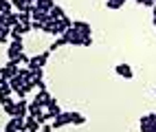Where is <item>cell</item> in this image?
<instances>
[{
    "instance_id": "obj_1",
    "label": "cell",
    "mask_w": 156,
    "mask_h": 132,
    "mask_svg": "<svg viewBox=\"0 0 156 132\" xmlns=\"http://www.w3.org/2000/svg\"><path fill=\"white\" fill-rule=\"evenodd\" d=\"M62 37H64V42H66V44H73V46H81V42H84V35H81L75 27L66 29V31L62 33Z\"/></svg>"
},
{
    "instance_id": "obj_2",
    "label": "cell",
    "mask_w": 156,
    "mask_h": 132,
    "mask_svg": "<svg viewBox=\"0 0 156 132\" xmlns=\"http://www.w3.org/2000/svg\"><path fill=\"white\" fill-rule=\"evenodd\" d=\"M48 55H51V51L46 48L44 53H40V55H33L29 59V70H33V68H42V66H46V62H48Z\"/></svg>"
},
{
    "instance_id": "obj_3",
    "label": "cell",
    "mask_w": 156,
    "mask_h": 132,
    "mask_svg": "<svg viewBox=\"0 0 156 132\" xmlns=\"http://www.w3.org/2000/svg\"><path fill=\"white\" fill-rule=\"evenodd\" d=\"M68 123H73V112H59L53 121H51V126H53V130H57V128H64V126H68Z\"/></svg>"
},
{
    "instance_id": "obj_4",
    "label": "cell",
    "mask_w": 156,
    "mask_h": 132,
    "mask_svg": "<svg viewBox=\"0 0 156 132\" xmlns=\"http://www.w3.org/2000/svg\"><path fill=\"white\" fill-rule=\"evenodd\" d=\"M5 132H24V119L11 117V119H9V123L5 126Z\"/></svg>"
},
{
    "instance_id": "obj_5",
    "label": "cell",
    "mask_w": 156,
    "mask_h": 132,
    "mask_svg": "<svg viewBox=\"0 0 156 132\" xmlns=\"http://www.w3.org/2000/svg\"><path fill=\"white\" fill-rule=\"evenodd\" d=\"M114 73H117L119 77H123V79H132L134 77V70H132L130 64H117L114 66Z\"/></svg>"
},
{
    "instance_id": "obj_6",
    "label": "cell",
    "mask_w": 156,
    "mask_h": 132,
    "mask_svg": "<svg viewBox=\"0 0 156 132\" xmlns=\"http://www.w3.org/2000/svg\"><path fill=\"white\" fill-rule=\"evenodd\" d=\"M40 130H42V126H40V121L37 119H33V117H27L24 119V132H40Z\"/></svg>"
},
{
    "instance_id": "obj_7",
    "label": "cell",
    "mask_w": 156,
    "mask_h": 132,
    "mask_svg": "<svg viewBox=\"0 0 156 132\" xmlns=\"http://www.w3.org/2000/svg\"><path fill=\"white\" fill-rule=\"evenodd\" d=\"M11 93H13V88H11V84H9V82H5L2 86H0V104H7V101H9V97H11Z\"/></svg>"
},
{
    "instance_id": "obj_8",
    "label": "cell",
    "mask_w": 156,
    "mask_h": 132,
    "mask_svg": "<svg viewBox=\"0 0 156 132\" xmlns=\"http://www.w3.org/2000/svg\"><path fill=\"white\" fill-rule=\"evenodd\" d=\"M20 22V20H18V13H2V20H0V24H2V27H9V29H11L13 24H18Z\"/></svg>"
},
{
    "instance_id": "obj_9",
    "label": "cell",
    "mask_w": 156,
    "mask_h": 132,
    "mask_svg": "<svg viewBox=\"0 0 156 132\" xmlns=\"http://www.w3.org/2000/svg\"><path fill=\"white\" fill-rule=\"evenodd\" d=\"M16 117H20V119H27L29 117V104L24 99H20L18 101V108H16Z\"/></svg>"
},
{
    "instance_id": "obj_10",
    "label": "cell",
    "mask_w": 156,
    "mask_h": 132,
    "mask_svg": "<svg viewBox=\"0 0 156 132\" xmlns=\"http://www.w3.org/2000/svg\"><path fill=\"white\" fill-rule=\"evenodd\" d=\"M20 53H22V42H11V46L7 48V55H9V59H16Z\"/></svg>"
},
{
    "instance_id": "obj_11",
    "label": "cell",
    "mask_w": 156,
    "mask_h": 132,
    "mask_svg": "<svg viewBox=\"0 0 156 132\" xmlns=\"http://www.w3.org/2000/svg\"><path fill=\"white\" fill-rule=\"evenodd\" d=\"M73 27H75L81 35H90V31H92L90 24H88V22H81V20H75V22H73Z\"/></svg>"
},
{
    "instance_id": "obj_12",
    "label": "cell",
    "mask_w": 156,
    "mask_h": 132,
    "mask_svg": "<svg viewBox=\"0 0 156 132\" xmlns=\"http://www.w3.org/2000/svg\"><path fill=\"white\" fill-rule=\"evenodd\" d=\"M53 7H55L53 0H37V2H35V9H40V11H46V13H48Z\"/></svg>"
},
{
    "instance_id": "obj_13",
    "label": "cell",
    "mask_w": 156,
    "mask_h": 132,
    "mask_svg": "<svg viewBox=\"0 0 156 132\" xmlns=\"http://www.w3.org/2000/svg\"><path fill=\"white\" fill-rule=\"evenodd\" d=\"M9 84H11V88H13V93H18V90H20V88L24 86V79L20 77V75H16V77H11V79H9Z\"/></svg>"
},
{
    "instance_id": "obj_14",
    "label": "cell",
    "mask_w": 156,
    "mask_h": 132,
    "mask_svg": "<svg viewBox=\"0 0 156 132\" xmlns=\"http://www.w3.org/2000/svg\"><path fill=\"white\" fill-rule=\"evenodd\" d=\"M16 108H18V101H11V99H9L7 104H5V112H7L9 117H16Z\"/></svg>"
},
{
    "instance_id": "obj_15",
    "label": "cell",
    "mask_w": 156,
    "mask_h": 132,
    "mask_svg": "<svg viewBox=\"0 0 156 132\" xmlns=\"http://www.w3.org/2000/svg\"><path fill=\"white\" fill-rule=\"evenodd\" d=\"M66 31V27H64V22H62V20H55V22H53V35H62V33H64Z\"/></svg>"
},
{
    "instance_id": "obj_16",
    "label": "cell",
    "mask_w": 156,
    "mask_h": 132,
    "mask_svg": "<svg viewBox=\"0 0 156 132\" xmlns=\"http://www.w3.org/2000/svg\"><path fill=\"white\" fill-rule=\"evenodd\" d=\"M123 5H126V0H106V7H108V9H112V11L121 9Z\"/></svg>"
},
{
    "instance_id": "obj_17",
    "label": "cell",
    "mask_w": 156,
    "mask_h": 132,
    "mask_svg": "<svg viewBox=\"0 0 156 132\" xmlns=\"http://www.w3.org/2000/svg\"><path fill=\"white\" fill-rule=\"evenodd\" d=\"M48 16H51V20H59L62 16H64V9H62V7H53V9H51V11H48Z\"/></svg>"
},
{
    "instance_id": "obj_18",
    "label": "cell",
    "mask_w": 156,
    "mask_h": 132,
    "mask_svg": "<svg viewBox=\"0 0 156 132\" xmlns=\"http://www.w3.org/2000/svg\"><path fill=\"white\" fill-rule=\"evenodd\" d=\"M46 112H48V115H51V117H53V119H55V117H57V115H59V112H62V108H59V106H57V101H53V104H51V106H48V108H46Z\"/></svg>"
},
{
    "instance_id": "obj_19",
    "label": "cell",
    "mask_w": 156,
    "mask_h": 132,
    "mask_svg": "<svg viewBox=\"0 0 156 132\" xmlns=\"http://www.w3.org/2000/svg\"><path fill=\"white\" fill-rule=\"evenodd\" d=\"M18 75L22 77L24 82H33V73H31L29 68H20V70H18Z\"/></svg>"
},
{
    "instance_id": "obj_20",
    "label": "cell",
    "mask_w": 156,
    "mask_h": 132,
    "mask_svg": "<svg viewBox=\"0 0 156 132\" xmlns=\"http://www.w3.org/2000/svg\"><path fill=\"white\" fill-rule=\"evenodd\" d=\"M73 123H75V126H84L86 123V117L81 112H73Z\"/></svg>"
},
{
    "instance_id": "obj_21",
    "label": "cell",
    "mask_w": 156,
    "mask_h": 132,
    "mask_svg": "<svg viewBox=\"0 0 156 132\" xmlns=\"http://www.w3.org/2000/svg\"><path fill=\"white\" fill-rule=\"evenodd\" d=\"M9 33H11V29L0 24V42H7V40H9Z\"/></svg>"
},
{
    "instance_id": "obj_22",
    "label": "cell",
    "mask_w": 156,
    "mask_h": 132,
    "mask_svg": "<svg viewBox=\"0 0 156 132\" xmlns=\"http://www.w3.org/2000/svg\"><path fill=\"white\" fill-rule=\"evenodd\" d=\"M18 20L22 24H29L31 22V13H24V11H18Z\"/></svg>"
},
{
    "instance_id": "obj_23",
    "label": "cell",
    "mask_w": 156,
    "mask_h": 132,
    "mask_svg": "<svg viewBox=\"0 0 156 132\" xmlns=\"http://www.w3.org/2000/svg\"><path fill=\"white\" fill-rule=\"evenodd\" d=\"M11 5H13L16 11H22V9L27 7V0H11Z\"/></svg>"
},
{
    "instance_id": "obj_24",
    "label": "cell",
    "mask_w": 156,
    "mask_h": 132,
    "mask_svg": "<svg viewBox=\"0 0 156 132\" xmlns=\"http://www.w3.org/2000/svg\"><path fill=\"white\" fill-rule=\"evenodd\" d=\"M31 29H33V31H42V29H44V22H37V20H31Z\"/></svg>"
},
{
    "instance_id": "obj_25",
    "label": "cell",
    "mask_w": 156,
    "mask_h": 132,
    "mask_svg": "<svg viewBox=\"0 0 156 132\" xmlns=\"http://www.w3.org/2000/svg\"><path fill=\"white\" fill-rule=\"evenodd\" d=\"M33 84L37 90H46V84H44V79H33Z\"/></svg>"
},
{
    "instance_id": "obj_26",
    "label": "cell",
    "mask_w": 156,
    "mask_h": 132,
    "mask_svg": "<svg viewBox=\"0 0 156 132\" xmlns=\"http://www.w3.org/2000/svg\"><path fill=\"white\" fill-rule=\"evenodd\" d=\"M31 73H33V79H42L44 70H42V68H33V70H31Z\"/></svg>"
},
{
    "instance_id": "obj_27",
    "label": "cell",
    "mask_w": 156,
    "mask_h": 132,
    "mask_svg": "<svg viewBox=\"0 0 156 132\" xmlns=\"http://www.w3.org/2000/svg\"><path fill=\"white\" fill-rule=\"evenodd\" d=\"M16 59H18V62H20V64H29V59H31V57H27L24 53H20V55H18Z\"/></svg>"
},
{
    "instance_id": "obj_28",
    "label": "cell",
    "mask_w": 156,
    "mask_h": 132,
    "mask_svg": "<svg viewBox=\"0 0 156 132\" xmlns=\"http://www.w3.org/2000/svg\"><path fill=\"white\" fill-rule=\"evenodd\" d=\"M92 44V37L90 35H84V42H81V46H90Z\"/></svg>"
},
{
    "instance_id": "obj_29",
    "label": "cell",
    "mask_w": 156,
    "mask_h": 132,
    "mask_svg": "<svg viewBox=\"0 0 156 132\" xmlns=\"http://www.w3.org/2000/svg\"><path fill=\"white\" fill-rule=\"evenodd\" d=\"M51 130H53V126H51V123H42V132H51Z\"/></svg>"
},
{
    "instance_id": "obj_30",
    "label": "cell",
    "mask_w": 156,
    "mask_h": 132,
    "mask_svg": "<svg viewBox=\"0 0 156 132\" xmlns=\"http://www.w3.org/2000/svg\"><path fill=\"white\" fill-rule=\"evenodd\" d=\"M5 82H7V79H5V77H2V75H0V86H2V84H5Z\"/></svg>"
},
{
    "instance_id": "obj_31",
    "label": "cell",
    "mask_w": 156,
    "mask_h": 132,
    "mask_svg": "<svg viewBox=\"0 0 156 132\" xmlns=\"http://www.w3.org/2000/svg\"><path fill=\"white\" fill-rule=\"evenodd\" d=\"M37 2V0H27V5H35Z\"/></svg>"
},
{
    "instance_id": "obj_32",
    "label": "cell",
    "mask_w": 156,
    "mask_h": 132,
    "mask_svg": "<svg viewBox=\"0 0 156 132\" xmlns=\"http://www.w3.org/2000/svg\"><path fill=\"white\" fill-rule=\"evenodd\" d=\"M0 20H2V9H0Z\"/></svg>"
},
{
    "instance_id": "obj_33",
    "label": "cell",
    "mask_w": 156,
    "mask_h": 132,
    "mask_svg": "<svg viewBox=\"0 0 156 132\" xmlns=\"http://www.w3.org/2000/svg\"><path fill=\"white\" fill-rule=\"evenodd\" d=\"M154 16H156V5H154Z\"/></svg>"
},
{
    "instance_id": "obj_34",
    "label": "cell",
    "mask_w": 156,
    "mask_h": 132,
    "mask_svg": "<svg viewBox=\"0 0 156 132\" xmlns=\"http://www.w3.org/2000/svg\"><path fill=\"white\" fill-rule=\"evenodd\" d=\"M154 123H156V112H154Z\"/></svg>"
},
{
    "instance_id": "obj_35",
    "label": "cell",
    "mask_w": 156,
    "mask_h": 132,
    "mask_svg": "<svg viewBox=\"0 0 156 132\" xmlns=\"http://www.w3.org/2000/svg\"><path fill=\"white\" fill-rule=\"evenodd\" d=\"M154 27H156V16H154Z\"/></svg>"
},
{
    "instance_id": "obj_36",
    "label": "cell",
    "mask_w": 156,
    "mask_h": 132,
    "mask_svg": "<svg viewBox=\"0 0 156 132\" xmlns=\"http://www.w3.org/2000/svg\"><path fill=\"white\" fill-rule=\"evenodd\" d=\"M154 93H156V88H154Z\"/></svg>"
},
{
    "instance_id": "obj_37",
    "label": "cell",
    "mask_w": 156,
    "mask_h": 132,
    "mask_svg": "<svg viewBox=\"0 0 156 132\" xmlns=\"http://www.w3.org/2000/svg\"><path fill=\"white\" fill-rule=\"evenodd\" d=\"M9 2H11V0H9Z\"/></svg>"
}]
</instances>
